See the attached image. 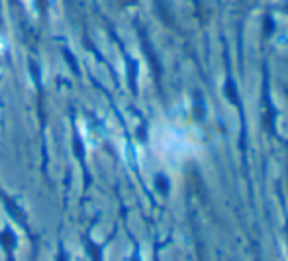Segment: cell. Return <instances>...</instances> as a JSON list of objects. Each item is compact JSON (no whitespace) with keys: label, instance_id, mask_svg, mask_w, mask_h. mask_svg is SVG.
I'll return each mask as SVG.
<instances>
[{"label":"cell","instance_id":"obj_2","mask_svg":"<svg viewBox=\"0 0 288 261\" xmlns=\"http://www.w3.org/2000/svg\"><path fill=\"white\" fill-rule=\"evenodd\" d=\"M89 251H90V255H92V259L94 261H102V255H100L98 245H94L92 241H89Z\"/></svg>","mask_w":288,"mask_h":261},{"label":"cell","instance_id":"obj_4","mask_svg":"<svg viewBox=\"0 0 288 261\" xmlns=\"http://www.w3.org/2000/svg\"><path fill=\"white\" fill-rule=\"evenodd\" d=\"M57 261H67V255H65V251H61V253H59V257H57Z\"/></svg>","mask_w":288,"mask_h":261},{"label":"cell","instance_id":"obj_1","mask_svg":"<svg viewBox=\"0 0 288 261\" xmlns=\"http://www.w3.org/2000/svg\"><path fill=\"white\" fill-rule=\"evenodd\" d=\"M0 243H2V247H6L8 251H12V249L16 247V236H14V232L6 228V230L0 234Z\"/></svg>","mask_w":288,"mask_h":261},{"label":"cell","instance_id":"obj_3","mask_svg":"<svg viewBox=\"0 0 288 261\" xmlns=\"http://www.w3.org/2000/svg\"><path fill=\"white\" fill-rule=\"evenodd\" d=\"M47 2H49V0H36V4H38V10H40V12H44L45 6H47Z\"/></svg>","mask_w":288,"mask_h":261}]
</instances>
